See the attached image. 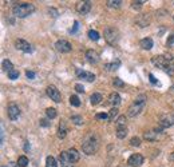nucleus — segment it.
Returning a JSON list of instances; mask_svg holds the SVG:
<instances>
[{"label": "nucleus", "instance_id": "393cba45", "mask_svg": "<svg viewBox=\"0 0 174 167\" xmlns=\"http://www.w3.org/2000/svg\"><path fill=\"white\" fill-rule=\"evenodd\" d=\"M2 65H3V70H6L7 72H9V71H12V70H13V64H12L11 60H8V59L3 60Z\"/></svg>", "mask_w": 174, "mask_h": 167}, {"label": "nucleus", "instance_id": "9b49d317", "mask_svg": "<svg viewBox=\"0 0 174 167\" xmlns=\"http://www.w3.org/2000/svg\"><path fill=\"white\" fill-rule=\"evenodd\" d=\"M91 9V2H78L76 3V11L81 15H86Z\"/></svg>", "mask_w": 174, "mask_h": 167}, {"label": "nucleus", "instance_id": "473e14b6", "mask_svg": "<svg viewBox=\"0 0 174 167\" xmlns=\"http://www.w3.org/2000/svg\"><path fill=\"white\" fill-rule=\"evenodd\" d=\"M70 103H71L74 107H79V106H81V100H79L76 95H71V97H70Z\"/></svg>", "mask_w": 174, "mask_h": 167}, {"label": "nucleus", "instance_id": "ea45409f", "mask_svg": "<svg viewBox=\"0 0 174 167\" xmlns=\"http://www.w3.org/2000/svg\"><path fill=\"white\" fill-rule=\"evenodd\" d=\"M166 44H167V45H171V44H174V31H173L170 35H169V39H167Z\"/></svg>", "mask_w": 174, "mask_h": 167}, {"label": "nucleus", "instance_id": "412c9836", "mask_svg": "<svg viewBox=\"0 0 174 167\" xmlns=\"http://www.w3.org/2000/svg\"><path fill=\"white\" fill-rule=\"evenodd\" d=\"M126 135H127V127H126V126L117 127V138L123 139V138H126Z\"/></svg>", "mask_w": 174, "mask_h": 167}, {"label": "nucleus", "instance_id": "6ab92c4d", "mask_svg": "<svg viewBox=\"0 0 174 167\" xmlns=\"http://www.w3.org/2000/svg\"><path fill=\"white\" fill-rule=\"evenodd\" d=\"M139 44H141V47L143 50H147V51H149V50L153 48V39L151 38H145V39L141 40V43H139Z\"/></svg>", "mask_w": 174, "mask_h": 167}, {"label": "nucleus", "instance_id": "72a5a7b5", "mask_svg": "<svg viewBox=\"0 0 174 167\" xmlns=\"http://www.w3.org/2000/svg\"><path fill=\"white\" fill-rule=\"evenodd\" d=\"M8 78L11 79V80H16V79H19V71L18 70H12V71H9L8 72Z\"/></svg>", "mask_w": 174, "mask_h": 167}, {"label": "nucleus", "instance_id": "c03bdc74", "mask_svg": "<svg viewBox=\"0 0 174 167\" xmlns=\"http://www.w3.org/2000/svg\"><path fill=\"white\" fill-rule=\"evenodd\" d=\"M26 76H27L28 79H34V78H35V72H34V71H27V72H26Z\"/></svg>", "mask_w": 174, "mask_h": 167}, {"label": "nucleus", "instance_id": "b1692460", "mask_svg": "<svg viewBox=\"0 0 174 167\" xmlns=\"http://www.w3.org/2000/svg\"><path fill=\"white\" fill-rule=\"evenodd\" d=\"M59 159H61L62 164L71 163V162H70V158H68V153H67V151H62V153L59 154Z\"/></svg>", "mask_w": 174, "mask_h": 167}, {"label": "nucleus", "instance_id": "2f4dec72", "mask_svg": "<svg viewBox=\"0 0 174 167\" xmlns=\"http://www.w3.org/2000/svg\"><path fill=\"white\" fill-rule=\"evenodd\" d=\"M115 116H118V108L113 107L110 110V112H108V120H110V122H114V120H115Z\"/></svg>", "mask_w": 174, "mask_h": 167}, {"label": "nucleus", "instance_id": "6e6552de", "mask_svg": "<svg viewBox=\"0 0 174 167\" xmlns=\"http://www.w3.org/2000/svg\"><path fill=\"white\" fill-rule=\"evenodd\" d=\"M15 47H16L18 50H20V51L24 52V54L32 52L31 44H29L28 42H26V40H23V39H16V40H15Z\"/></svg>", "mask_w": 174, "mask_h": 167}, {"label": "nucleus", "instance_id": "5701e85b", "mask_svg": "<svg viewBox=\"0 0 174 167\" xmlns=\"http://www.w3.org/2000/svg\"><path fill=\"white\" fill-rule=\"evenodd\" d=\"M46 167H58V162L54 156H47L46 158Z\"/></svg>", "mask_w": 174, "mask_h": 167}, {"label": "nucleus", "instance_id": "a19ab883", "mask_svg": "<svg viewBox=\"0 0 174 167\" xmlns=\"http://www.w3.org/2000/svg\"><path fill=\"white\" fill-rule=\"evenodd\" d=\"M50 124H51V122L48 119H40V126H43V127H48Z\"/></svg>", "mask_w": 174, "mask_h": 167}, {"label": "nucleus", "instance_id": "49530a36", "mask_svg": "<svg viewBox=\"0 0 174 167\" xmlns=\"http://www.w3.org/2000/svg\"><path fill=\"white\" fill-rule=\"evenodd\" d=\"M149 78H150V82H151L153 84H157V83H158V82H157V79L154 78V75H153V74H149Z\"/></svg>", "mask_w": 174, "mask_h": 167}, {"label": "nucleus", "instance_id": "de8ad7c7", "mask_svg": "<svg viewBox=\"0 0 174 167\" xmlns=\"http://www.w3.org/2000/svg\"><path fill=\"white\" fill-rule=\"evenodd\" d=\"M29 149H31V146H29L28 142H26V144H24V151H28Z\"/></svg>", "mask_w": 174, "mask_h": 167}, {"label": "nucleus", "instance_id": "f3484780", "mask_svg": "<svg viewBox=\"0 0 174 167\" xmlns=\"http://www.w3.org/2000/svg\"><path fill=\"white\" fill-rule=\"evenodd\" d=\"M108 103H110L111 106H114V107H117V106L121 103V97H119L118 92H111L110 97H108Z\"/></svg>", "mask_w": 174, "mask_h": 167}, {"label": "nucleus", "instance_id": "e433bc0d", "mask_svg": "<svg viewBox=\"0 0 174 167\" xmlns=\"http://www.w3.org/2000/svg\"><path fill=\"white\" fill-rule=\"evenodd\" d=\"M113 84L115 86V87H119V88L125 87V83H123V82H122V80L119 79V78H115V79H114V80H113Z\"/></svg>", "mask_w": 174, "mask_h": 167}, {"label": "nucleus", "instance_id": "dca6fc26", "mask_svg": "<svg viewBox=\"0 0 174 167\" xmlns=\"http://www.w3.org/2000/svg\"><path fill=\"white\" fill-rule=\"evenodd\" d=\"M67 153H68V158H70L71 163H75V162H78L81 159V154H79L78 150H75V149H70Z\"/></svg>", "mask_w": 174, "mask_h": 167}, {"label": "nucleus", "instance_id": "3c124183", "mask_svg": "<svg viewBox=\"0 0 174 167\" xmlns=\"http://www.w3.org/2000/svg\"><path fill=\"white\" fill-rule=\"evenodd\" d=\"M169 159H170V160H174V153H171L170 155H169Z\"/></svg>", "mask_w": 174, "mask_h": 167}, {"label": "nucleus", "instance_id": "c85d7f7f", "mask_svg": "<svg viewBox=\"0 0 174 167\" xmlns=\"http://www.w3.org/2000/svg\"><path fill=\"white\" fill-rule=\"evenodd\" d=\"M106 4H107V7H110V8H119L121 7V4H122V2L121 0H108V2H106Z\"/></svg>", "mask_w": 174, "mask_h": 167}, {"label": "nucleus", "instance_id": "58836bf2", "mask_svg": "<svg viewBox=\"0 0 174 167\" xmlns=\"http://www.w3.org/2000/svg\"><path fill=\"white\" fill-rule=\"evenodd\" d=\"M95 118H97L98 120H108V115H107V114L101 112V114H97V115H95Z\"/></svg>", "mask_w": 174, "mask_h": 167}, {"label": "nucleus", "instance_id": "bb28decb", "mask_svg": "<svg viewBox=\"0 0 174 167\" xmlns=\"http://www.w3.org/2000/svg\"><path fill=\"white\" fill-rule=\"evenodd\" d=\"M87 35H88V38H90L91 40H94V42H97V40H99V32L98 31H95V29H90V31L87 32Z\"/></svg>", "mask_w": 174, "mask_h": 167}, {"label": "nucleus", "instance_id": "c756f323", "mask_svg": "<svg viewBox=\"0 0 174 167\" xmlns=\"http://www.w3.org/2000/svg\"><path fill=\"white\" fill-rule=\"evenodd\" d=\"M71 122L74 124H76V126H81V124H83V118L81 115H72L71 116Z\"/></svg>", "mask_w": 174, "mask_h": 167}, {"label": "nucleus", "instance_id": "aec40b11", "mask_svg": "<svg viewBox=\"0 0 174 167\" xmlns=\"http://www.w3.org/2000/svg\"><path fill=\"white\" fill-rule=\"evenodd\" d=\"M67 135V127H66V123L64 122H61V124H59V130H58V136L61 139L66 138Z\"/></svg>", "mask_w": 174, "mask_h": 167}, {"label": "nucleus", "instance_id": "4c0bfd02", "mask_svg": "<svg viewBox=\"0 0 174 167\" xmlns=\"http://www.w3.org/2000/svg\"><path fill=\"white\" fill-rule=\"evenodd\" d=\"M143 4H145V2H143V0H141V2H133L131 3V8L133 9H139L141 8Z\"/></svg>", "mask_w": 174, "mask_h": 167}, {"label": "nucleus", "instance_id": "0eeeda50", "mask_svg": "<svg viewBox=\"0 0 174 167\" xmlns=\"http://www.w3.org/2000/svg\"><path fill=\"white\" fill-rule=\"evenodd\" d=\"M46 91H47V95H48L50 98H51V100H54L55 103H59V102L62 100L61 91H59V90L55 87V86H52V84H51V86H48Z\"/></svg>", "mask_w": 174, "mask_h": 167}, {"label": "nucleus", "instance_id": "4468645a", "mask_svg": "<svg viewBox=\"0 0 174 167\" xmlns=\"http://www.w3.org/2000/svg\"><path fill=\"white\" fill-rule=\"evenodd\" d=\"M86 59L90 64H97L99 62V55L94 50H87L86 51Z\"/></svg>", "mask_w": 174, "mask_h": 167}, {"label": "nucleus", "instance_id": "2eb2a0df", "mask_svg": "<svg viewBox=\"0 0 174 167\" xmlns=\"http://www.w3.org/2000/svg\"><path fill=\"white\" fill-rule=\"evenodd\" d=\"M76 75L81 79H84L87 82H94L95 80V75L92 72H87V71H81V70H76Z\"/></svg>", "mask_w": 174, "mask_h": 167}, {"label": "nucleus", "instance_id": "09e8293b", "mask_svg": "<svg viewBox=\"0 0 174 167\" xmlns=\"http://www.w3.org/2000/svg\"><path fill=\"white\" fill-rule=\"evenodd\" d=\"M8 167H19V166H18V163H13V162H9Z\"/></svg>", "mask_w": 174, "mask_h": 167}, {"label": "nucleus", "instance_id": "9d476101", "mask_svg": "<svg viewBox=\"0 0 174 167\" xmlns=\"http://www.w3.org/2000/svg\"><path fill=\"white\" fill-rule=\"evenodd\" d=\"M7 114H8V118L11 120H16L19 116H20V110L15 103L8 104V108H7Z\"/></svg>", "mask_w": 174, "mask_h": 167}, {"label": "nucleus", "instance_id": "79ce46f5", "mask_svg": "<svg viewBox=\"0 0 174 167\" xmlns=\"http://www.w3.org/2000/svg\"><path fill=\"white\" fill-rule=\"evenodd\" d=\"M75 91H76V92H84V87H83V86L82 84H75Z\"/></svg>", "mask_w": 174, "mask_h": 167}, {"label": "nucleus", "instance_id": "7c9ffc66", "mask_svg": "<svg viewBox=\"0 0 174 167\" xmlns=\"http://www.w3.org/2000/svg\"><path fill=\"white\" fill-rule=\"evenodd\" d=\"M46 115H47V118L48 119H54V118H56V115H58V112H56V110L55 108H47L46 110Z\"/></svg>", "mask_w": 174, "mask_h": 167}, {"label": "nucleus", "instance_id": "1a4fd4ad", "mask_svg": "<svg viewBox=\"0 0 174 167\" xmlns=\"http://www.w3.org/2000/svg\"><path fill=\"white\" fill-rule=\"evenodd\" d=\"M167 58H169V55H157V56H154L151 59V62L156 67L161 68V70H165L166 63H167Z\"/></svg>", "mask_w": 174, "mask_h": 167}, {"label": "nucleus", "instance_id": "603ef678", "mask_svg": "<svg viewBox=\"0 0 174 167\" xmlns=\"http://www.w3.org/2000/svg\"><path fill=\"white\" fill-rule=\"evenodd\" d=\"M173 19H174V15H173Z\"/></svg>", "mask_w": 174, "mask_h": 167}, {"label": "nucleus", "instance_id": "f257e3e1", "mask_svg": "<svg viewBox=\"0 0 174 167\" xmlns=\"http://www.w3.org/2000/svg\"><path fill=\"white\" fill-rule=\"evenodd\" d=\"M82 150L84 154L87 155H94L99 150V138L97 134H88L86 138L83 139V143H82Z\"/></svg>", "mask_w": 174, "mask_h": 167}, {"label": "nucleus", "instance_id": "c9c22d12", "mask_svg": "<svg viewBox=\"0 0 174 167\" xmlns=\"http://www.w3.org/2000/svg\"><path fill=\"white\" fill-rule=\"evenodd\" d=\"M130 144L134 146V147L141 146V138H138V136H133V138L130 139Z\"/></svg>", "mask_w": 174, "mask_h": 167}, {"label": "nucleus", "instance_id": "7ed1b4c3", "mask_svg": "<svg viewBox=\"0 0 174 167\" xmlns=\"http://www.w3.org/2000/svg\"><path fill=\"white\" fill-rule=\"evenodd\" d=\"M104 39H106V42L108 44H117L119 42V38H121V34H119V31L117 28H114V27H107V28H104Z\"/></svg>", "mask_w": 174, "mask_h": 167}, {"label": "nucleus", "instance_id": "f03ea898", "mask_svg": "<svg viewBox=\"0 0 174 167\" xmlns=\"http://www.w3.org/2000/svg\"><path fill=\"white\" fill-rule=\"evenodd\" d=\"M34 11H35V6L31 3H19L12 9V12L16 18H27Z\"/></svg>", "mask_w": 174, "mask_h": 167}, {"label": "nucleus", "instance_id": "f704fd0d", "mask_svg": "<svg viewBox=\"0 0 174 167\" xmlns=\"http://www.w3.org/2000/svg\"><path fill=\"white\" fill-rule=\"evenodd\" d=\"M122 126H126V116L125 115H121L117 119V127H122Z\"/></svg>", "mask_w": 174, "mask_h": 167}, {"label": "nucleus", "instance_id": "a878e982", "mask_svg": "<svg viewBox=\"0 0 174 167\" xmlns=\"http://www.w3.org/2000/svg\"><path fill=\"white\" fill-rule=\"evenodd\" d=\"M119 65H121V62H119V60H117V62H114V63H107V64H104V68H106L107 71H114V70H117Z\"/></svg>", "mask_w": 174, "mask_h": 167}, {"label": "nucleus", "instance_id": "423d86ee", "mask_svg": "<svg viewBox=\"0 0 174 167\" xmlns=\"http://www.w3.org/2000/svg\"><path fill=\"white\" fill-rule=\"evenodd\" d=\"M55 48H56L58 52L67 54V52H70L72 50V45H71V43H70V42H67V40L62 39V40H58V42L55 43Z\"/></svg>", "mask_w": 174, "mask_h": 167}, {"label": "nucleus", "instance_id": "ddd939ff", "mask_svg": "<svg viewBox=\"0 0 174 167\" xmlns=\"http://www.w3.org/2000/svg\"><path fill=\"white\" fill-rule=\"evenodd\" d=\"M127 163L130 166H133V167H139L143 163V156L141 154H133L130 158H129Z\"/></svg>", "mask_w": 174, "mask_h": 167}, {"label": "nucleus", "instance_id": "cd10ccee", "mask_svg": "<svg viewBox=\"0 0 174 167\" xmlns=\"http://www.w3.org/2000/svg\"><path fill=\"white\" fill-rule=\"evenodd\" d=\"M16 163H18V166L19 167H27V164H28V158H27V156H19V159H18V162H16Z\"/></svg>", "mask_w": 174, "mask_h": 167}, {"label": "nucleus", "instance_id": "4be33fe9", "mask_svg": "<svg viewBox=\"0 0 174 167\" xmlns=\"http://www.w3.org/2000/svg\"><path fill=\"white\" fill-rule=\"evenodd\" d=\"M102 95L101 94H98V92H95V94H92L91 97H90V100H91V104H94V106H97V104H99L102 102Z\"/></svg>", "mask_w": 174, "mask_h": 167}, {"label": "nucleus", "instance_id": "f8f14e48", "mask_svg": "<svg viewBox=\"0 0 174 167\" xmlns=\"http://www.w3.org/2000/svg\"><path fill=\"white\" fill-rule=\"evenodd\" d=\"M162 133V128H156V130H150V131H146L143 134V138L149 142H156L158 139V134Z\"/></svg>", "mask_w": 174, "mask_h": 167}, {"label": "nucleus", "instance_id": "a18cd8bd", "mask_svg": "<svg viewBox=\"0 0 174 167\" xmlns=\"http://www.w3.org/2000/svg\"><path fill=\"white\" fill-rule=\"evenodd\" d=\"M48 12H50V13H52V16H54V18H58V11H56L55 8H48Z\"/></svg>", "mask_w": 174, "mask_h": 167}, {"label": "nucleus", "instance_id": "8fccbe9b", "mask_svg": "<svg viewBox=\"0 0 174 167\" xmlns=\"http://www.w3.org/2000/svg\"><path fill=\"white\" fill-rule=\"evenodd\" d=\"M62 167H74L71 163H66V164H62Z\"/></svg>", "mask_w": 174, "mask_h": 167}, {"label": "nucleus", "instance_id": "20e7f679", "mask_svg": "<svg viewBox=\"0 0 174 167\" xmlns=\"http://www.w3.org/2000/svg\"><path fill=\"white\" fill-rule=\"evenodd\" d=\"M145 106H146V103H137V102H134V103L130 106V107H129L127 115L131 116V118L139 115V114H141L142 111H143V108H145Z\"/></svg>", "mask_w": 174, "mask_h": 167}, {"label": "nucleus", "instance_id": "37998d69", "mask_svg": "<svg viewBox=\"0 0 174 167\" xmlns=\"http://www.w3.org/2000/svg\"><path fill=\"white\" fill-rule=\"evenodd\" d=\"M78 28H79V22H75V23H74V28H72L70 32H71V34H75V32L78 31Z\"/></svg>", "mask_w": 174, "mask_h": 167}, {"label": "nucleus", "instance_id": "39448f33", "mask_svg": "<svg viewBox=\"0 0 174 167\" xmlns=\"http://www.w3.org/2000/svg\"><path fill=\"white\" fill-rule=\"evenodd\" d=\"M174 124V115L173 114H165L161 116L160 119V128L165 130V128H169L171 127Z\"/></svg>", "mask_w": 174, "mask_h": 167}, {"label": "nucleus", "instance_id": "a211bd4d", "mask_svg": "<svg viewBox=\"0 0 174 167\" xmlns=\"http://www.w3.org/2000/svg\"><path fill=\"white\" fill-rule=\"evenodd\" d=\"M163 71H166L167 74H174V56H171V55H169L166 67H165Z\"/></svg>", "mask_w": 174, "mask_h": 167}]
</instances>
